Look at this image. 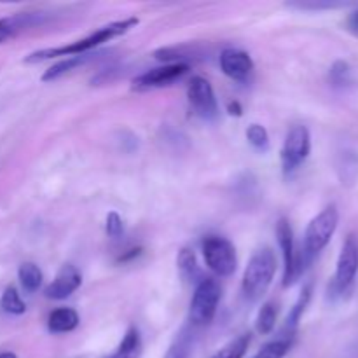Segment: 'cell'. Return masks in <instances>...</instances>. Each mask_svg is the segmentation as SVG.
Returning <instances> with one entry per match:
<instances>
[{
  "label": "cell",
  "mask_w": 358,
  "mask_h": 358,
  "mask_svg": "<svg viewBox=\"0 0 358 358\" xmlns=\"http://www.w3.org/2000/svg\"><path fill=\"white\" fill-rule=\"evenodd\" d=\"M247 140L252 147L257 150H268L269 147V135L268 129L261 124H250L247 129Z\"/></svg>",
  "instance_id": "obj_26"
},
{
  "label": "cell",
  "mask_w": 358,
  "mask_h": 358,
  "mask_svg": "<svg viewBox=\"0 0 358 358\" xmlns=\"http://www.w3.org/2000/svg\"><path fill=\"white\" fill-rule=\"evenodd\" d=\"M250 345V334H241L231 343H227L220 352H217L213 358H243Z\"/></svg>",
  "instance_id": "obj_24"
},
{
  "label": "cell",
  "mask_w": 358,
  "mask_h": 358,
  "mask_svg": "<svg viewBox=\"0 0 358 358\" xmlns=\"http://www.w3.org/2000/svg\"><path fill=\"white\" fill-rule=\"evenodd\" d=\"M339 175L345 185H353L358 178V156L355 152H346L339 163Z\"/></svg>",
  "instance_id": "obj_25"
},
{
  "label": "cell",
  "mask_w": 358,
  "mask_h": 358,
  "mask_svg": "<svg viewBox=\"0 0 358 358\" xmlns=\"http://www.w3.org/2000/svg\"><path fill=\"white\" fill-rule=\"evenodd\" d=\"M96 56V55H94ZM93 55H79V56H69V58L62 59V62H58L56 65H52L51 69H48L44 72V76H42V80H45V83H49V80H55L58 79V77H62L63 73L70 72V70H73L76 66H80V65H86L87 62H91V59H94Z\"/></svg>",
  "instance_id": "obj_19"
},
{
  "label": "cell",
  "mask_w": 358,
  "mask_h": 358,
  "mask_svg": "<svg viewBox=\"0 0 358 358\" xmlns=\"http://www.w3.org/2000/svg\"><path fill=\"white\" fill-rule=\"evenodd\" d=\"M17 276H20L21 287H23L28 294H34L41 289L42 271L38 269L37 264H34V262H23V264L20 266Z\"/></svg>",
  "instance_id": "obj_20"
},
{
  "label": "cell",
  "mask_w": 358,
  "mask_h": 358,
  "mask_svg": "<svg viewBox=\"0 0 358 358\" xmlns=\"http://www.w3.org/2000/svg\"><path fill=\"white\" fill-rule=\"evenodd\" d=\"M206 266L219 276H231L236 271V248L227 238L208 236L203 241Z\"/></svg>",
  "instance_id": "obj_6"
},
{
  "label": "cell",
  "mask_w": 358,
  "mask_h": 358,
  "mask_svg": "<svg viewBox=\"0 0 358 358\" xmlns=\"http://www.w3.org/2000/svg\"><path fill=\"white\" fill-rule=\"evenodd\" d=\"M353 27H355L357 28V30H358V13L355 14V16H353Z\"/></svg>",
  "instance_id": "obj_31"
},
{
  "label": "cell",
  "mask_w": 358,
  "mask_h": 358,
  "mask_svg": "<svg viewBox=\"0 0 358 358\" xmlns=\"http://www.w3.org/2000/svg\"><path fill=\"white\" fill-rule=\"evenodd\" d=\"M276 236H278V243L283 254V264H285L283 266V287H290L297 282L306 266H304L301 254L296 252L292 226L285 217H282L276 224Z\"/></svg>",
  "instance_id": "obj_8"
},
{
  "label": "cell",
  "mask_w": 358,
  "mask_h": 358,
  "mask_svg": "<svg viewBox=\"0 0 358 358\" xmlns=\"http://www.w3.org/2000/svg\"><path fill=\"white\" fill-rule=\"evenodd\" d=\"M339 224V212L336 205H329L318 213L311 222L308 224L306 233H304V245L301 257H303L304 266L310 264L322 250L329 245L331 238L334 236Z\"/></svg>",
  "instance_id": "obj_3"
},
{
  "label": "cell",
  "mask_w": 358,
  "mask_h": 358,
  "mask_svg": "<svg viewBox=\"0 0 358 358\" xmlns=\"http://www.w3.org/2000/svg\"><path fill=\"white\" fill-rule=\"evenodd\" d=\"M187 100L192 112L205 121H212L219 114V105H217L213 87L205 77H192L187 87Z\"/></svg>",
  "instance_id": "obj_9"
},
{
  "label": "cell",
  "mask_w": 358,
  "mask_h": 358,
  "mask_svg": "<svg viewBox=\"0 0 358 358\" xmlns=\"http://www.w3.org/2000/svg\"><path fill=\"white\" fill-rule=\"evenodd\" d=\"M44 13H17L0 20V44L16 37L20 31L37 27L44 21Z\"/></svg>",
  "instance_id": "obj_13"
},
{
  "label": "cell",
  "mask_w": 358,
  "mask_h": 358,
  "mask_svg": "<svg viewBox=\"0 0 358 358\" xmlns=\"http://www.w3.org/2000/svg\"><path fill=\"white\" fill-rule=\"evenodd\" d=\"M276 273V257L275 252L269 247L261 248L252 255L248 266L245 268L243 282H241V290L245 297L250 301L261 299L269 289L273 282V276Z\"/></svg>",
  "instance_id": "obj_2"
},
{
  "label": "cell",
  "mask_w": 358,
  "mask_h": 358,
  "mask_svg": "<svg viewBox=\"0 0 358 358\" xmlns=\"http://www.w3.org/2000/svg\"><path fill=\"white\" fill-rule=\"evenodd\" d=\"M220 285L212 278H203L196 285L191 299V324L194 327H205L215 318L220 301Z\"/></svg>",
  "instance_id": "obj_4"
},
{
  "label": "cell",
  "mask_w": 358,
  "mask_h": 358,
  "mask_svg": "<svg viewBox=\"0 0 358 358\" xmlns=\"http://www.w3.org/2000/svg\"><path fill=\"white\" fill-rule=\"evenodd\" d=\"M227 110H229L231 115H238V117L243 114V108H241V105L238 103V101H231V103L227 105Z\"/></svg>",
  "instance_id": "obj_29"
},
{
  "label": "cell",
  "mask_w": 358,
  "mask_h": 358,
  "mask_svg": "<svg viewBox=\"0 0 358 358\" xmlns=\"http://www.w3.org/2000/svg\"><path fill=\"white\" fill-rule=\"evenodd\" d=\"M79 325V315L73 308H58L48 318V329L52 334L72 332Z\"/></svg>",
  "instance_id": "obj_14"
},
{
  "label": "cell",
  "mask_w": 358,
  "mask_h": 358,
  "mask_svg": "<svg viewBox=\"0 0 358 358\" xmlns=\"http://www.w3.org/2000/svg\"><path fill=\"white\" fill-rule=\"evenodd\" d=\"M194 352V332L192 329L184 327L173 339L164 358H191Z\"/></svg>",
  "instance_id": "obj_18"
},
{
  "label": "cell",
  "mask_w": 358,
  "mask_h": 358,
  "mask_svg": "<svg viewBox=\"0 0 358 358\" xmlns=\"http://www.w3.org/2000/svg\"><path fill=\"white\" fill-rule=\"evenodd\" d=\"M331 80L336 86H343L350 80V66L346 62H336L331 69Z\"/></svg>",
  "instance_id": "obj_28"
},
{
  "label": "cell",
  "mask_w": 358,
  "mask_h": 358,
  "mask_svg": "<svg viewBox=\"0 0 358 358\" xmlns=\"http://www.w3.org/2000/svg\"><path fill=\"white\" fill-rule=\"evenodd\" d=\"M135 24H138V20H136V17H128V20L115 21V23H110V24H107V27L96 30L94 34H91L90 37L76 41L73 44L62 45V48L41 49V51L31 52V55H28L27 58H24V62L38 63V62H44V59H49V58H58V56H65V58H69V56L87 55V51H90V49L98 48V45L103 44V42H108L110 38L126 34V31H128L129 28L135 27Z\"/></svg>",
  "instance_id": "obj_1"
},
{
  "label": "cell",
  "mask_w": 358,
  "mask_h": 358,
  "mask_svg": "<svg viewBox=\"0 0 358 358\" xmlns=\"http://www.w3.org/2000/svg\"><path fill=\"white\" fill-rule=\"evenodd\" d=\"M80 283H83V275L79 273V269L73 264H63L58 275H56V278L45 287L44 294L48 299H66V297L72 296L79 289Z\"/></svg>",
  "instance_id": "obj_11"
},
{
  "label": "cell",
  "mask_w": 358,
  "mask_h": 358,
  "mask_svg": "<svg viewBox=\"0 0 358 358\" xmlns=\"http://www.w3.org/2000/svg\"><path fill=\"white\" fill-rule=\"evenodd\" d=\"M358 275V238L350 234L343 243L339 252L338 264H336V275L331 283L332 297H341L348 292L355 283Z\"/></svg>",
  "instance_id": "obj_5"
},
{
  "label": "cell",
  "mask_w": 358,
  "mask_h": 358,
  "mask_svg": "<svg viewBox=\"0 0 358 358\" xmlns=\"http://www.w3.org/2000/svg\"><path fill=\"white\" fill-rule=\"evenodd\" d=\"M177 266H178V273H180L184 282L198 285V283L203 280L201 269H199L198 261H196L194 252L189 250V248H182L177 259Z\"/></svg>",
  "instance_id": "obj_17"
},
{
  "label": "cell",
  "mask_w": 358,
  "mask_h": 358,
  "mask_svg": "<svg viewBox=\"0 0 358 358\" xmlns=\"http://www.w3.org/2000/svg\"><path fill=\"white\" fill-rule=\"evenodd\" d=\"M0 308L9 315H23L27 311V304L23 303V299H21L14 287H7L3 290L2 297H0Z\"/></svg>",
  "instance_id": "obj_23"
},
{
  "label": "cell",
  "mask_w": 358,
  "mask_h": 358,
  "mask_svg": "<svg viewBox=\"0 0 358 358\" xmlns=\"http://www.w3.org/2000/svg\"><path fill=\"white\" fill-rule=\"evenodd\" d=\"M189 72L187 63H171V65L159 66V69H152L149 72L142 73L133 80L136 90H150V87H161L168 86V84L175 83L180 77H184Z\"/></svg>",
  "instance_id": "obj_10"
},
{
  "label": "cell",
  "mask_w": 358,
  "mask_h": 358,
  "mask_svg": "<svg viewBox=\"0 0 358 358\" xmlns=\"http://www.w3.org/2000/svg\"><path fill=\"white\" fill-rule=\"evenodd\" d=\"M276 315H278V310H276L275 303H266L259 310L257 320H255V329H257L259 334L266 336L269 332H273V329L276 325Z\"/></svg>",
  "instance_id": "obj_22"
},
{
  "label": "cell",
  "mask_w": 358,
  "mask_h": 358,
  "mask_svg": "<svg viewBox=\"0 0 358 358\" xmlns=\"http://www.w3.org/2000/svg\"><path fill=\"white\" fill-rule=\"evenodd\" d=\"M310 299H311V285H306L303 289V292H301L296 306L292 308V311H290L289 317H287L282 338L294 339V336H296V331H297V325H299L301 317H303V313L306 311L308 304H310Z\"/></svg>",
  "instance_id": "obj_16"
},
{
  "label": "cell",
  "mask_w": 358,
  "mask_h": 358,
  "mask_svg": "<svg viewBox=\"0 0 358 358\" xmlns=\"http://www.w3.org/2000/svg\"><path fill=\"white\" fill-rule=\"evenodd\" d=\"M220 69L233 80L243 83L254 72V62H252L248 52L229 48L220 52Z\"/></svg>",
  "instance_id": "obj_12"
},
{
  "label": "cell",
  "mask_w": 358,
  "mask_h": 358,
  "mask_svg": "<svg viewBox=\"0 0 358 358\" xmlns=\"http://www.w3.org/2000/svg\"><path fill=\"white\" fill-rule=\"evenodd\" d=\"M0 358H17V357L14 355V353H10V352H6V353H0Z\"/></svg>",
  "instance_id": "obj_30"
},
{
  "label": "cell",
  "mask_w": 358,
  "mask_h": 358,
  "mask_svg": "<svg viewBox=\"0 0 358 358\" xmlns=\"http://www.w3.org/2000/svg\"><path fill=\"white\" fill-rule=\"evenodd\" d=\"M294 339L278 338L275 341H269L255 353L254 358H283L292 348Z\"/></svg>",
  "instance_id": "obj_21"
},
{
  "label": "cell",
  "mask_w": 358,
  "mask_h": 358,
  "mask_svg": "<svg viewBox=\"0 0 358 358\" xmlns=\"http://www.w3.org/2000/svg\"><path fill=\"white\" fill-rule=\"evenodd\" d=\"M142 350L143 346L138 329L129 327L128 331H126L122 341L119 343V346L115 348V352L105 358H140L142 357Z\"/></svg>",
  "instance_id": "obj_15"
},
{
  "label": "cell",
  "mask_w": 358,
  "mask_h": 358,
  "mask_svg": "<svg viewBox=\"0 0 358 358\" xmlns=\"http://www.w3.org/2000/svg\"><path fill=\"white\" fill-rule=\"evenodd\" d=\"M105 231L110 238L117 240L124 234V224H122V219L119 217L117 212H110L107 215V222H105Z\"/></svg>",
  "instance_id": "obj_27"
},
{
  "label": "cell",
  "mask_w": 358,
  "mask_h": 358,
  "mask_svg": "<svg viewBox=\"0 0 358 358\" xmlns=\"http://www.w3.org/2000/svg\"><path fill=\"white\" fill-rule=\"evenodd\" d=\"M311 152V136L306 126L296 124L289 129L282 147L283 173L290 175L308 159Z\"/></svg>",
  "instance_id": "obj_7"
}]
</instances>
